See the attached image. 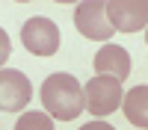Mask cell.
<instances>
[{
  "label": "cell",
  "instance_id": "1",
  "mask_svg": "<svg viewBox=\"0 0 148 130\" xmlns=\"http://www.w3.org/2000/svg\"><path fill=\"white\" fill-rule=\"evenodd\" d=\"M42 103H45V112L53 115L56 121H71L86 110V95L77 77L56 71L42 83Z\"/></svg>",
  "mask_w": 148,
  "mask_h": 130
},
{
  "label": "cell",
  "instance_id": "2",
  "mask_svg": "<svg viewBox=\"0 0 148 130\" xmlns=\"http://www.w3.org/2000/svg\"><path fill=\"white\" fill-rule=\"evenodd\" d=\"M83 95H86V110L92 115L104 118L110 112H116L121 101H125V92H121V80L116 77H104V74H95L89 83L83 86Z\"/></svg>",
  "mask_w": 148,
  "mask_h": 130
},
{
  "label": "cell",
  "instance_id": "3",
  "mask_svg": "<svg viewBox=\"0 0 148 130\" xmlns=\"http://www.w3.org/2000/svg\"><path fill=\"white\" fill-rule=\"evenodd\" d=\"M74 27H77L80 35H86L92 42H107L116 33L110 18H107V3H101V0H83V3H77V9H74Z\"/></svg>",
  "mask_w": 148,
  "mask_h": 130
},
{
  "label": "cell",
  "instance_id": "4",
  "mask_svg": "<svg viewBox=\"0 0 148 130\" xmlns=\"http://www.w3.org/2000/svg\"><path fill=\"white\" fill-rule=\"evenodd\" d=\"M21 42L33 56H53L59 50V27L51 18H30L21 27Z\"/></svg>",
  "mask_w": 148,
  "mask_h": 130
},
{
  "label": "cell",
  "instance_id": "5",
  "mask_svg": "<svg viewBox=\"0 0 148 130\" xmlns=\"http://www.w3.org/2000/svg\"><path fill=\"white\" fill-rule=\"evenodd\" d=\"M107 18L119 33H136L148 27V0H107Z\"/></svg>",
  "mask_w": 148,
  "mask_h": 130
},
{
  "label": "cell",
  "instance_id": "6",
  "mask_svg": "<svg viewBox=\"0 0 148 130\" xmlns=\"http://www.w3.org/2000/svg\"><path fill=\"white\" fill-rule=\"evenodd\" d=\"M33 86L27 74H21L15 68H0V110L3 112H18L30 103Z\"/></svg>",
  "mask_w": 148,
  "mask_h": 130
},
{
  "label": "cell",
  "instance_id": "7",
  "mask_svg": "<svg viewBox=\"0 0 148 130\" xmlns=\"http://www.w3.org/2000/svg\"><path fill=\"white\" fill-rule=\"evenodd\" d=\"M95 74L104 77H116V80H127L130 74V53L119 44H104L95 53Z\"/></svg>",
  "mask_w": 148,
  "mask_h": 130
},
{
  "label": "cell",
  "instance_id": "8",
  "mask_svg": "<svg viewBox=\"0 0 148 130\" xmlns=\"http://www.w3.org/2000/svg\"><path fill=\"white\" fill-rule=\"evenodd\" d=\"M121 106H125V118L133 127L148 130V86H133L125 95Z\"/></svg>",
  "mask_w": 148,
  "mask_h": 130
},
{
  "label": "cell",
  "instance_id": "9",
  "mask_svg": "<svg viewBox=\"0 0 148 130\" xmlns=\"http://www.w3.org/2000/svg\"><path fill=\"white\" fill-rule=\"evenodd\" d=\"M15 130H53V121H51V115L47 112H24L21 118H18V124H15Z\"/></svg>",
  "mask_w": 148,
  "mask_h": 130
},
{
  "label": "cell",
  "instance_id": "10",
  "mask_svg": "<svg viewBox=\"0 0 148 130\" xmlns=\"http://www.w3.org/2000/svg\"><path fill=\"white\" fill-rule=\"evenodd\" d=\"M9 56H12V42H9L6 30H0V65H3Z\"/></svg>",
  "mask_w": 148,
  "mask_h": 130
},
{
  "label": "cell",
  "instance_id": "11",
  "mask_svg": "<svg viewBox=\"0 0 148 130\" xmlns=\"http://www.w3.org/2000/svg\"><path fill=\"white\" fill-rule=\"evenodd\" d=\"M80 130H116V127L107 124V121H89V124H83Z\"/></svg>",
  "mask_w": 148,
  "mask_h": 130
},
{
  "label": "cell",
  "instance_id": "12",
  "mask_svg": "<svg viewBox=\"0 0 148 130\" xmlns=\"http://www.w3.org/2000/svg\"><path fill=\"white\" fill-rule=\"evenodd\" d=\"M145 42H148V33H145Z\"/></svg>",
  "mask_w": 148,
  "mask_h": 130
}]
</instances>
